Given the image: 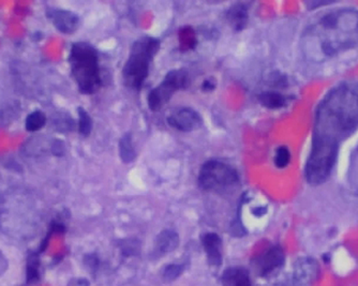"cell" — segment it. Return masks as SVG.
<instances>
[{"instance_id":"cell-25","label":"cell","mask_w":358,"mask_h":286,"mask_svg":"<svg viewBox=\"0 0 358 286\" xmlns=\"http://www.w3.org/2000/svg\"><path fill=\"white\" fill-rule=\"evenodd\" d=\"M184 271L185 266L179 265V264H171V265L164 267L162 277L166 281L172 282L176 280L177 278L180 277Z\"/></svg>"},{"instance_id":"cell-18","label":"cell","mask_w":358,"mask_h":286,"mask_svg":"<svg viewBox=\"0 0 358 286\" xmlns=\"http://www.w3.org/2000/svg\"><path fill=\"white\" fill-rule=\"evenodd\" d=\"M41 278L40 273V259L38 253H32L28 257L26 265V282L27 284H35Z\"/></svg>"},{"instance_id":"cell-27","label":"cell","mask_w":358,"mask_h":286,"mask_svg":"<svg viewBox=\"0 0 358 286\" xmlns=\"http://www.w3.org/2000/svg\"><path fill=\"white\" fill-rule=\"evenodd\" d=\"M51 152L56 157L64 156L66 152V145L62 141L55 140L51 144Z\"/></svg>"},{"instance_id":"cell-11","label":"cell","mask_w":358,"mask_h":286,"mask_svg":"<svg viewBox=\"0 0 358 286\" xmlns=\"http://www.w3.org/2000/svg\"><path fill=\"white\" fill-rule=\"evenodd\" d=\"M320 268L313 259L297 261L293 271V282L296 286H309L319 276Z\"/></svg>"},{"instance_id":"cell-22","label":"cell","mask_w":358,"mask_h":286,"mask_svg":"<svg viewBox=\"0 0 358 286\" xmlns=\"http://www.w3.org/2000/svg\"><path fill=\"white\" fill-rule=\"evenodd\" d=\"M17 113H20L17 102L6 104L5 106L0 108V124H7L10 122H13L14 118L17 117Z\"/></svg>"},{"instance_id":"cell-7","label":"cell","mask_w":358,"mask_h":286,"mask_svg":"<svg viewBox=\"0 0 358 286\" xmlns=\"http://www.w3.org/2000/svg\"><path fill=\"white\" fill-rule=\"evenodd\" d=\"M190 85V76L186 69H174L168 72L164 80L148 94V108L152 112H158L169 103V101L178 90H184Z\"/></svg>"},{"instance_id":"cell-24","label":"cell","mask_w":358,"mask_h":286,"mask_svg":"<svg viewBox=\"0 0 358 286\" xmlns=\"http://www.w3.org/2000/svg\"><path fill=\"white\" fill-rule=\"evenodd\" d=\"M291 160V154L287 147L280 146L275 150V158H273V163L278 169H285L289 164Z\"/></svg>"},{"instance_id":"cell-26","label":"cell","mask_w":358,"mask_h":286,"mask_svg":"<svg viewBox=\"0 0 358 286\" xmlns=\"http://www.w3.org/2000/svg\"><path fill=\"white\" fill-rule=\"evenodd\" d=\"M120 250H122V255L126 257L138 255L141 250L140 243L136 239H127L120 243Z\"/></svg>"},{"instance_id":"cell-9","label":"cell","mask_w":358,"mask_h":286,"mask_svg":"<svg viewBox=\"0 0 358 286\" xmlns=\"http://www.w3.org/2000/svg\"><path fill=\"white\" fill-rule=\"evenodd\" d=\"M285 263V253L278 245L269 248L255 261V269L261 277H267Z\"/></svg>"},{"instance_id":"cell-6","label":"cell","mask_w":358,"mask_h":286,"mask_svg":"<svg viewBox=\"0 0 358 286\" xmlns=\"http://www.w3.org/2000/svg\"><path fill=\"white\" fill-rule=\"evenodd\" d=\"M199 187L206 192L224 193L239 183V175L232 165L219 160H209L201 167Z\"/></svg>"},{"instance_id":"cell-30","label":"cell","mask_w":358,"mask_h":286,"mask_svg":"<svg viewBox=\"0 0 358 286\" xmlns=\"http://www.w3.org/2000/svg\"><path fill=\"white\" fill-rule=\"evenodd\" d=\"M8 265V259L3 255V252L0 251V276H3L7 271Z\"/></svg>"},{"instance_id":"cell-20","label":"cell","mask_w":358,"mask_h":286,"mask_svg":"<svg viewBox=\"0 0 358 286\" xmlns=\"http://www.w3.org/2000/svg\"><path fill=\"white\" fill-rule=\"evenodd\" d=\"M179 44L182 50H192L196 45V35L191 27H184L178 34Z\"/></svg>"},{"instance_id":"cell-23","label":"cell","mask_w":358,"mask_h":286,"mask_svg":"<svg viewBox=\"0 0 358 286\" xmlns=\"http://www.w3.org/2000/svg\"><path fill=\"white\" fill-rule=\"evenodd\" d=\"M54 128L58 132H68L74 127L73 120L67 114H57L53 118Z\"/></svg>"},{"instance_id":"cell-12","label":"cell","mask_w":358,"mask_h":286,"mask_svg":"<svg viewBox=\"0 0 358 286\" xmlns=\"http://www.w3.org/2000/svg\"><path fill=\"white\" fill-rule=\"evenodd\" d=\"M202 245L211 266L222 264V241L216 233H206L202 236Z\"/></svg>"},{"instance_id":"cell-31","label":"cell","mask_w":358,"mask_h":286,"mask_svg":"<svg viewBox=\"0 0 358 286\" xmlns=\"http://www.w3.org/2000/svg\"><path fill=\"white\" fill-rule=\"evenodd\" d=\"M215 87H216V84L213 82V80H205L202 84V90L204 92H211V90H214Z\"/></svg>"},{"instance_id":"cell-5","label":"cell","mask_w":358,"mask_h":286,"mask_svg":"<svg viewBox=\"0 0 358 286\" xmlns=\"http://www.w3.org/2000/svg\"><path fill=\"white\" fill-rule=\"evenodd\" d=\"M35 219L34 201L25 193L15 191L0 197V229L6 225L3 231L15 233L17 224V233H23L22 229L34 224Z\"/></svg>"},{"instance_id":"cell-4","label":"cell","mask_w":358,"mask_h":286,"mask_svg":"<svg viewBox=\"0 0 358 286\" xmlns=\"http://www.w3.org/2000/svg\"><path fill=\"white\" fill-rule=\"evenodd\" d=\"M160 46V40L148 36L134 42L122 69V78L127 87L142 90L150 74V64L158 54Z\"/></svg>"},{"instance_id":"cell-13","label":"cell","mask_w":358,"mask_h":286,"mask_svg":"<svg viewBox=\"0 0 358 286\" xmlns=\"http://www.w3.org/2000/svg\"><path fill=\"white\" fill-rule=\"evenodd\" d=\"M178 245V234L172 229H164L157 236L155 255L157 257H164L176 250Z\"/></svg>"},{"instance_id":"cell-15","label":"cell","mask_w":358,"mask_h":286,"mask_svg":"<svg viewBox=\"0 0 358 286\" xmlns=\"http://www.w3.org/2000/svg\"><path fill=\"white\" fill-rule=\"evenodd\" d=\"M225 286H252L248 271L243 267L229 268L222 276Z\"/></svg>"},{"instance_id":"cell-28","label":"cell","mask_w":358,"mask_h":286,"mask_svg":"<svg viewBox=\"0 0 358 286\" xmlns=\"http://www.w3.org/2000/svg\"><path fill=\"white\" fill-rule=\"evenodd\" d=\"M84 262H85V265L87 266L88 269L92 271H96L99 267V259L94 255H86Z\"/></svg>"},{"instance_id":"cell-2","label":"cell","mask_w":358,"mask_h":286,"mask_svg":"<svg viewBox=\"0 0 358 286\" xmlns=\"http://www.w3.org/2000/svg\"><path fill=\"white\" fill-rule=\"evenodd\" d=\"M305 53L325 60L358 46V10L340 9L322 16L303 36Z\"/></svg>"},{"instance_id":"cell-3","label":"cell","mask_w":358,"mask_h":286,"mask_svg":"<svg viewBox=\"0 0 358 286\" xmlns=\"http://www.w3.org/2000/svg\"><path fill=\"white\" fill-rule=\"evenodd\" d=\"M69 64L72 76L82 94H92L101 88L99 54L92 44L74 43L70 50Z\"/></svg>"},{"instance_id":"cell-17","label":"cell","mask_w":358,"mask_h":286,"mask_svg":"<svg viewBox=\"0 0 358 286\" xmlns=\"http://www.w3.org/2000/svg\"><path fill=\"white\" fill-rule=\"evenodd\" d=\"M259 103L265 108L275 110L281 108L287 103V98L283 94L275 92H265L259 96Z\"/></svg>"},{"instance_id":"cell-10","label":"cell","mask_w":358,"mask_h":286,"mask_svg":"<svg viewBox=\"0 0 358 286\" xmlns=\"http://www.w3.org/2000/svg\"><path fill=\"white\" fill-rule=\"evenodd\" d=\"M48 20L53 23L56 29L59 30L62 34L71 35L78 29L80 19L76 13L69 10L55 9L50 8L46 12Z\"/></svg>"},{"instance_id":"cell-8","label":"cell","mask_w":358,"mask_h":286,"mask_svg":"<svg viewBox=\"0 0 358 286\" xmlns=\"http://www.w3.org/2000/svg\"><path fill=\"white\" fill-rule=\"evenodd\" d=\"M169 126L182 132H191L202 126V117L191 108H180L171 113L166 118Z\"/></svg>"},{"instance_id":"cell-19","label":"cell","mask_w":358,"mask_h":286,"mask_svg":"<svg viewBox=\"0 0 358 286\" xmlns=\"http://www.w3.org/2000/svg\"><path fill=\"white\" fill-rule=\"evenodd\" d=\"M46 124V116L41 110H35L30 113L25 120L26 130L29 132H36L43 128Z\"/></svg>"},{"instance_id":"cell-21","label":"cell","mask_w":358,"mask_h":286,"mask_svg":"<svg viewBox=\"0 0 358 286\" xmlns=\"http://www.w3.org/2000/svg\"><path fill=\"white\" fill-rule=\"evenodd\" d=\"M78 132L83 136H90L92 130V120L87 110L83 108H78Z\"/></svg>"},{"instance_id":"cell-29","label":"cell","mask_w":358,"mask_h":286,"mask_svg":"<svg viewBox=\"0 0 358 286\" xmlns=\"http://www.w3.org/2000/svg\"><path fill=\"white\" fill-rule=\"evenodd\" d=\"M90 282L84 278H76V279L70 280L68 286H90Z\"/></svg>"},{"instance_id":"cell-1","label":"cell","mask_w":358,"mask_h":286,"mask_svg":"<svg viewBox=\"0 0 358 286\" xmlns=\"http://www.w3.org/2000/svg\"><path fill=\"white\" fill-rule=\"evenodd\" d=\"M358 127V90L343 83L336 86L320 103L315 114L310 154L305 175L313 186L327 181L333 172L341 142Z\"/></svg>"},{"instance_id":"cell-14","label":"cell","mask_w":358,"mask_h":286,"mask_svg":"<svg viewBox=\"0 0 358 286\" xmlns=\"http://www.w3.org/2000/svg\"><path fill=\"white\" fill-rule=\"evenodd\" d=\"M249 10L245 3H235L227 12V20L231 27L236 31L246 28L249 19Z\"/></svg>"},{"instance_id":"cell-16","label":"cell","mask_w":358,"mask_h":286,"mask_svg":"<svg viewBox=\"0 0 358 286\" xmlns=\"http://www.w3.org/2000/svg\"><path fill=\"white\" fill-rule=\"evenodd\" d=\"M118 151H120V157L122 162L129 164L136 160V148L132 142V136L130 133H126L120 140L118 144Z\"/></svg>"}]
</instances>
